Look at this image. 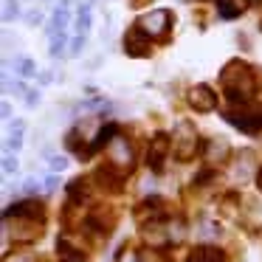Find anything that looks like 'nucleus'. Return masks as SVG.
<instances>
[{"label": "nucleus", "mask_w": 262, "mask_h": 262, "mask_svg": "<svg viewBox=\"0 0 262 262\" xmlns=\"http://www.w3.org/2000/svg\"><path fill=\"white\" fill-rule=\"evenodd\" d=\"M110 161L119 164V166H124V169L133 166V149H130V144H127L121 136H116L113 141H110Z\"/></svg>", "instance_id": "7"}, {"label": "nucleus", "mask_w": 262, "mask_h": 262, "mask_svg": "<svg viewBox=\"0 0 262 262\" xmlns=\"http://www.w3.org/2000/svg\"><path fill=\"white\" fill-rule=\"evenodd\" d=\"M228 121H231V124H237L239 130H245V133H256L262 127V110H254V113H248V110H245V113H239V116H228Z\"/></svg>", "instance_id": "8"}, {"label": "nucleus", "mask_w": 262, "mask_h": 262, "mask_svg": "<svg viewBox=\"0 0 262 262\" xmlns=\"http://www.w3.org/2000/svg\"><path fill=\"white\" fill-rule=\"evenodd\" d=\"M76 29L79 31L91 29V12H88V9H79V14H76Z\"/></svg>", "instance_id": "11"}, {"label": "nucleus", "mask_w": 262, "mask_h": 262, "mask_svg": "<svg viewBox=\"0 0 262 262\" xmlns=\"http://www.w3.org/2000/svg\"><path fill=\"white\" fill-rule=\"evenodd\" d=\"M169 26H172V14H169V12H164V9H158V12L147 14V17H144L141 23H138V29L147 31L149 37H164Z\"/></svg>", "instance_id": "2"}, {"label": "nucleus", "mask_w": 262, "mask_h": 262, "mask_svg": "<svg viewBox=\"0 0 262 262\" xmlns=\"http://www.w3.org/2000/svg\"><path fill=\"white\" fill-rule=\"evenodd\" d=\"M82 42H85V37H76V40H74V46H71V51H79V48H82Z\"/></svg>", "instance_id": "16"}, {"label": "nucleus", "mask_w": 262, "mask_h": 262, "mask_svg": "<svg viewBox=\"0 0 262 262\" xmlns=\"http://www.w3.org/2000/svg\"><path fill=\"white\" fill-rule=\"evenodd\" d=\"M138 259L141 262H166V254H161V251H155V248H147V251L138 254Z\"/></svg>", "instance_id": "10"}, {"label": "nucleus", "mask_w": 262, "mask_h": 262, "mask_svg": "<svg viewBox=\"0 0 262 262\" xmlns=\"http://www.w3.org/2000/svg\"><path fill=\"white\" fill-rule=\"evenodd\" d=\"M181 136L175 138V149H178V158L181 161H186V158H192V152H194V144H198V136H194L192 130H189V124L186 121H181Z\"/></svg>", "instance_id": "5"}, {"label": "nucleus", "mask_w": 262, "mask_h": 262, "mask_svg": "<svg viewBox=\"0 0 262 262\" xmlns=\"http://www.w3.org/2000/svg\"><path fill=\"white\" fill-rule=\"evenodd\" d=\"M3 169H6V172H12V169H17V161H12V158H6V161H3Z\"/></svg>", "instance_id": "15"}, {"label": "nucleus", "mask_w": 262, "mask_h": 262, "mask_svg": "<svg viewBox=\"0 0 262 262\" xmlns=\"http://www.w3.org/2000/svg\"><path fill=\"white\" fill-rule=\"evenodd\" d=\"M65 262H82V259H79V256H68Z\"/></svg>", "instance_id": "17"}, {"label": "nucleus", "mask_w": 262, "mask_h": 262, "mask_svg": "<svg viewBox=\"0 0 262 262\" xmlns=\"http://www.w3.org/2000/svg\"><path fill=\"white\" fill-rule=\"evenodd\" d=\"M34 62H31V59H23V62H20V74H23V76H31V74H34Z\"/></svg>", "instance_id": "12"}, {"label": "nucleus", "mask_w": 262, "mask_h": 262, "mask_svg": "<svg viewBox=\"0 0 262 262\" xmlns=\"http://www.w3.org/2000/svg\"><path fill=\"white\" fill-rule=\"evenodd\" d=\"M62 42H65V37H62V31H59V37L54 40V46H51V54H54V57H57V54L62 51Z\"/></svg>", "instance_id": "13"}, {"label": "nucleus", "mask_w": 262, "mask_h": 262, "mask_svg": "<svg viewBox=\"0 0 262 262\" xmlns=\"http://www.w3.org/2000/svg\"><path fill=\"white\" fill-rule=\"evenodd\" d=\"M124 51L130 54V57H147L149 54V34L136 26V29L124 37Z\"/></svg>", "instance_id": "4"}, {"label": "nucleus", "mask_w": 262, "mask_h": 262, "mask_svg": "<svg viewBox=\"0 0 262 262\" xmlns=\"http://www.w3.org/2000/svg\"><path fill=\"white\" fill-rule=\"evenodd\" d=\"M189 262H223V251L214 245H198L189 256Z\"/></svg>", "instance_id": "9"}, {"label": "nucleus", "mask_w": 262, "mask_h": 262, "mask_svg": "<svg viewBox=\"0 0 262 262\" xmlns=\"http://www.w3.org/2000/svg\"><path fill=\"white\" fill-rule=\"evenodd\" d=\"M220 79H223V88H226L231 102L243 104V102H248L251 93H254V74L248 71L245 62H228V68H223Z\"/></svg>", "instance_id": "1"}, {"label": "nucleus", "mask_w": 262, "mask_h": 262, "mask_svg": "<svg viewBox=\"0 0 262 262\" xmlns=\"http://www.w3.org/2000/svg\"><path fill=\"white\" fill-rule=\"evenodd\" d=\"M141 3H147V0H133V6H141Z\"/></svg>", "instance_id": "18"}, {"label": "nucleus", "mask_w": 262, "mask_h": 262, "mask_svg": "<svg viewBox=\"0 0 262 262\" xmlns=\"http://www.w3.org/2000/svg\"><path fill=\"white\" fill-rule=\"evenodd\" d=\"M65 164H68L65 158H51V169H65Z\"/></svg>", "instance_id": "14"}, {"label": "nucleus", "mask_w": 262, "mask_h": 262, "mask_svg": "<svg viewBox=\"0 0 262 262\" xmlns=\"http://www.w3.org/2000/svg\"><path fill=\"white\" fill-rule=\"evenodd\" d=\"M172 147V141L164 136V133H158V136L152 138V144H149V164H152L155 172L164 169V158H166V149Z\"/></svg>", "instance_id": "6"}, {"label": "nucleus", "mask_w": 262, "mask_h": 262, "mask_svg": "<svg viewBox=\"0 0 262 262\" xmlns=\"http://www.w3.org/2000/svg\"><path fill=\"white\" fill-rule=\"evenodd\" d=\"M189 102H192V107L200 110V113H211V110L217 107V96L209 85L192 88V91H189Z\"/></svg>", "instance_id": "3"}]
</instances>
